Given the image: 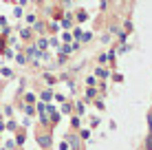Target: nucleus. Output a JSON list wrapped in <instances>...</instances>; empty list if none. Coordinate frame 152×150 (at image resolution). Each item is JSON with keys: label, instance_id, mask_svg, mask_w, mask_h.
Returning <instances> with one entry per match:
<instances>
[{"label": "nucleus", "instance_id": "f257e3e1", "mask_svg": "<svg viewBox=\"0 0 152 150\" xmlns=\"http://www.w3.org/2000/svg\"><path fill=\"white\" fill-rule=\"evenodd\" d=\"M38 143H40L42 148H49L51 146V137L49 135H38Z\"/></svg>", "mask_w": 152, "mask_h": 150}, {"label": "nucleus", "instance_id": "f03ea898", "mask_svg": "<svg viewBox=\"0 0 152 150\" xmlns=\"http://www.w3.org/2000/svg\"><path fill=\"white\" fill-rule=\"evenodd\" d=\"M143 146H145V150H152V128H150V132H148V137H145V141H143Z\"/></svg>", "mask_w": 152, "mask_h": 150}, {"label": "nucleus", "instance_id": "7ed1b4c3", "mask_svg": "<svg viewBox=\"0 0 152 150\" xmlns=\"http://www.w3.org/2000/svg\"><path fill=\"white\" fill-rule=\"evenodd\" d=\"M71 143H73V148H80V146H77V143H80V141H77V137H71Z\"/></svg>", "mask_w": 152, "mask_h": 150}]
</instances>
